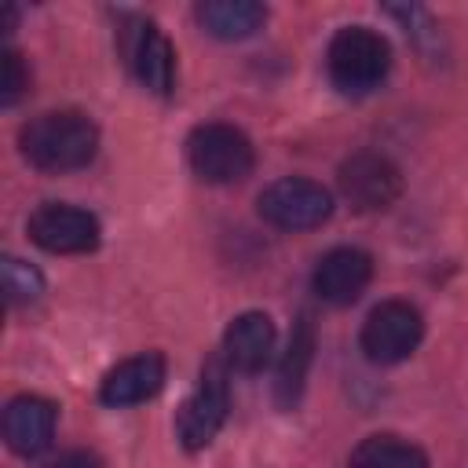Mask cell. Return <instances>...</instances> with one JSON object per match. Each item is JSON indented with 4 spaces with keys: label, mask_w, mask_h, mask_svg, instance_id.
Returning <instances> with one entry per match:
<instances>
[{
    "label": "cell",
    "mask_w": 468,
    "mask_h": 468,
    "mask_svg": "<svg viewBox=\"0 0 468 468\" xmlns=\"http://www.w3.org/2000/svg\"><path fill=\"white\" fill-rule=\"evenodd\" d=\"M18 150L40 172H51V176L77 172L91 165L99 150V128L80 110H48L22 124Z\"/></svg>",
    "instance_id": "6da1fadb"
},
{
    "label": "cell",
    "mask_w": 468,
    "mask_h": 468,
    "mask_svg": "<svg viewBox=\"0 0 468 468\" xmlns=\"http://www.w3.org/2000/svg\"><path fill=\"white\" fill-rule=\"evenodd\" d=\"M325 69L336 91L369 95L391 69V44L369 26H344L329 40Z\"/></svg>",
    "instance_id": "7a4b0ae2"
},
{
    "label": "cell",
    "mask_w": 468,
    "mask_h": 468,
    "mask_svg": "<svg viewBox=\"0 0 468 468\" xmlns=\"http://www.w3.org/2000/svg\"><path fill=\"white\" fill-rule=\"evenodd\" d=\"M186 161L197 179L223 186V183H241L256 168V150L241 128L208 121L186 135Z\"/></svg>",
    "instance_id": "3957f363"
},
{
    "label": "cell",
    "mask_w": 468,
    "mask_h": 468,
    "mask_svg": "<svg viewBox=\"0 0 468 468\" xmlns=\"http://www.w3.org/2000/svg\"><path fill=\"white\" fill-rule=\"evenodd\" d=\"M256 212L274 230H289V234L314 230L333 216V194L314 179L285 176V179H274L271 186L260 190Z\"/></svg>",
    "instance_id": "277c9868"
},
{
    "label": "cell",
    "mask_w": 468,
    "mask_h": 468,
    "mask_svg": "<svg viewBox=\"0 0 468 468\" xmlns=\"http://www.w3.org/2000/svg\"><path fill=\"white\" fill-rule=\"evenodd\" d=\"M227 362L223 358H212L205 362L201 369V380L197 388L183 399V406L176 410V435L186 450H205L223 420H227V410H230V388H227Z\"/></svg>",
    "instance_id": "5b68a950"
},
{
    "label": "cell",
    "mask_w": 468,
    "mask_h": 468,
    "mask_svg": "<svg viewBox=\"0 0 468 468\" xmlns=\"http://www.w3.org/2000/svg\"><path fill=\"white\" fill-rule=\"evenodd\" d=\"M424 336V318L410 300H380L358 333V344L369 362L377 366H395L417 351Z\"/></svg>",
    "instance_id": "8992f818"
},
{
    "label": "cell",
    "mask_w": 468,
    "mask_h": 468,
    "mask_svg": "<svg viewBox=\"0 0 468 468\" xmlns=\"http://www.w3.org/2000/svg\"><path fill=\"white\" fill-rule=\"evenodd\" d=\"M26 230H29L33 245H40L44 252H55V256L91 252V249H99V238H102L99 219L88 208H77L66 201H44L40 208H33Z\"/></svg>",
    "instance_id": "52a82bcc"
},
{
    "label": "cell",
    "mask_w": 468,
    "mask_h": 468,
    "mask_svg": "<svg viewBox=\"0 0 468 468\" xmlns=\"http://www.w3.org/2000/svg\"><path fill=\"white\" fill-rule=\"evenodd\" d=\"M121 51L135 80L154 95H172L176 88V48L150 18H128L121 26Z\"/></svg>",
    "instance_id": "ba28073f"
},
{
    "label": "cell",
    "mask_w": 468,
    "mask_h": 468,
    "mask_svg": "<svg viewBox=\"0 0 468 468\" xmlns=\"http://www.w3.org/2000/svg\"><path fill=\"white\" fill-rule=\"evenodd\" d=\"M336 183H340V194L351 208L358 212H380V208H391L402 194V172L391 157L377 154V150H358L351 154L340 172H336Z\"/></svg>",
    "instance_id": "9c48e42d"
},
{
    "label": "cell",
    "mask_w": 468,
    "mask_h": 468,
    "mask_svg": "<svg viewBox=\"0 0 468 468\" xmlns=\"http://www.w3.org/2000/svg\"><path fill=\"white\" fill-rule=\"evenodd\" d=\"M369 278H373V256L355 245H336L314 263L311 289L318 300L333 307H347L366 292Z\"/></svg>",
    "instance_id": "30bf717a"
},
{
    "label": "cell",
    "mask_w": 468,
    "mask_h": 468,
    "mask_svg": "<svg viewBox=\"0 0 468 468\" xmlns=\"http://www.w3.org/2000/svg\"><path fill=\"white\" fill-rule=\"evenodd\" d=\"M165 355L157 351H143V355H132L124 362H117L102 384H99V402L102 406H113V410H124V406H139L146 399H154L161 388H165Z\"/></svg>",
    "instance_id": "8fae6325"
},
{
    "label": "cell",
    "mask_w": 468,
    "mask_h": 468,
    "mask_svg": "<svg viewBox=\"0 0 468 468\" xmlns=\"http://www.w3.org/2000/svg\"><path fill=\"white\" fill-rule=\"evenodd\" d=\"M55 420H58V406L44 395H15L4 406V439L15 453L22 457H37L51 446L55 439Z\"/></svg>",
    "instance_id": "7c38bea8"
},
{
    "label": "cell",
    "mask_w": 468,
    "mask_h": 468,
    "mask_svg": "<svg viewBox=\"0 0 468 468\" xmlns=\"http://www.w3.org/2000/svg\"><path fill=\"white\" fill-rule=\"evenodd\" d=\"M274 322L263 311H241L223 329V362L234 373H260L274 355Z\"/></svg>",
    "instance_id": "4fadbf2b"
},
{
    "label": "cell",
    "mask_w": 468,
    "mask_h": 468,
    "mask_svg": "<svg viewBox=\"0 0 468 468\" xmlns=\"http://www.w3.org/2000/svg\"><path fill=\"white\" fill-rule=\"evenodd\" d=\"M311 362H314V322L311 314H300L289 333V347L282 351L278 373H274V399L282 410H292L300 402Z\"/></svg>",
    "instance_id": "5bb4252c"
},
{
    "label": "cell",
    "mask_w": 468,
    "mask_h": 468,
    "mask_svg": "<svg viewBox=\"0 0 468 468\" xmlns=\"http://www.w3.org/2000/svg\"><path fill=\"white\" fill-rule=\"evenodd\" d=\"M194 15L197 26L216 40H245L267 22V7L256 0H205Z\"/></svg>",
    "instance_id": "9a60e30c"
},
{
    "label": "cell",
    "mask_w": 468,
    "mask_h": 468,
    "mask_svg": "<svg viewBox=\"0 0 468 468\" xmlns=\"http://www.w3.org/2000/svg\"><path fill=\"white\" fill-rule=\"evenodd\" d=\"M347 468H428V453L402 435H369L351 450Z\"/></svg>",
    "instance_id": "2e32d148"
},
{
    "label": "cell",
    "mask_w": 468,
    "mask_h": 468,
    "mask_svg": "<svg viewBox=\"0 0 468 468\" xmlns=\"http://www.w3.org/2000/svg\"><path fill=\"white\" fill-rule=\"evenodd\" d=\"M0 271H4V296H7L11 307H26V303H37L40 300L44 274L33 263H26L18 256H4V267Z\"/></svg>",
    "instance_id": "e0dca14e"
},
{
    "label": "cell",
    "mask_w": 468,
    "mask_h": 468,
    "mask_svg": "<svg viewBox=\"0 0 468 468\" xmlns=\"http://www.w3.org/2000/svg\"><path fill=\"white\" fill-rule=\"evenodd\" d=\"M26 88H29V69H26L22 55L15 48H4V55H0V102L15 106Z\"/></svg>",
    "instance_id": "ac0fdd59"
},
{
    "label": "cell",
    "mask_w": 468,
    "mask_h": 468,
    "mask_svg": "<svg viewBox=\"0 0 468 468\" xmlns=\"http://www.w3.org/2000/svg\"><path fill=\"white\" fill-rule=\"evenodd\" d=\"M44 468H102V461H99V453H91V450H66V453H58L55 461H48Z\"/></svg>",
    "instance_id": "d6986e66"
},
{
    "label": "cell",
    "mask_w": 468,
    "mask_h": 468,
    "mask_svg": "<svg viewBox=\"0 0 468 468\" xmlns=\"http://www.w3.org/2000/svg\"><path fill=\"white\" fill-rule=\"evenodd\" d=\"M15 18H18V11L7 4V7H4V33H11V29H15Z\"/></svg>",
    "instance_id": "ffe728a7"
}]
</instances>
